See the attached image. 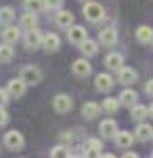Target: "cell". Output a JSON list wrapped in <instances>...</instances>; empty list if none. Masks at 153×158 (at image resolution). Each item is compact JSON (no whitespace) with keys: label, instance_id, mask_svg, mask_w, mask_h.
Returning a JSON list of instances; mask_svg holds the SVG:
<instances>
[{"label":"cell","instance_id":"74e56055","mask_svg":"<svg viewBox=\"0 0 153 158\" xmlns=\"http://www.w3.org/2000/svg\"><path fill=\"white\" fill-rule=\"evenodd\" d=\"M82 2H84V0H82Z\"/></svg>","mask_w":153,"mask_h":158},{"label":"cell","instance_id":"6da1fadb","mask_svg":"<svg viewBox=\"0 0 153 158\" xmlns=\"http://www.w3.org/2000/svg\"><path fill=\"white\" fill-rule=\"evenodd\" d=\"M84 17H86L88 21H92V23H99L101 19H105V9H103L99 2L86 0V4H84Z\"/></svg>","mask_w":153,"mask_h":158},{"label":"cell","instance_id":"8d00e7d4","mask_svg":"<svg viewBox=\"0 0 153 158\" xmlns=\"http://www.w3.org/2000/svg\"><path fill=\"white\" fill-rule=\"evenodd\" d=\"M151 156H153V152H151Z\"/></svg>","mask_w":153,"mask_h":158},{"label":"cell","instance_id":"4fadbf2b","mask_svg":"<svg viewBox=\"0 0 153 158\" xmlns=\"http://www.w3.org/2000/svg\"><path fill=\"white\" fill-rule=\"evenodd\" d=\"M71 70H73V74H76L78 78H86L88 74L92 72V65H90L86 59H76L73 65H71Z\"/></svg>","mask_w":153,"mask_h":158},{"label":"cell","instance_id":"3957f363","mask_svg":"<svg viewBox=\"0 0 153 158\" xmlns=\"http://www.w3.org/2000/svg\"><path fill=\"white\" fill-rule=\"evenodd\" d=\"M4 146L9 148L11 152H19V150H23V146H25L23 135L19 133V131H9V133L4 135Z\"/></svg>","mask_w":153,"mask_h":158},{"label":"cell","instance_id":"d4e9b609","mask_svg":"<svg viewBox=\"0 0 153 158\" xmlns=\"http://www.w3.org/2000/svg\"><path fill=\"white\" fill-rule=\"evenodd\" d=\"M36 25H38V17H36V13L25 11V15L21 17V27H23V30H32V27H36Z\"/></svg>","mask_w":153,"mask_h":158},{"label":"cell","instance_id":"d590c367","mask_svg":"<svg viewBox=\"0 0 153 158\" xmlns=\"http://www.w3.org/2000/svg\"><path fill=\"white\" fill-rule=\"evenodd\" d=\"M149 114H151V116H153V103H151V108H149Z\"/></svg>","mask_w":153,"mask_h":158},{"label":"cell","instance_id":"d6a6232c","mask_svg":"<svg viewBox=\"0 0 153 158\" xmlns=\"http://www.w3.org/2000/svg\"><path fill=\"white\" fill-rule=\"evenodd\" d=\"M9 97H11L9 91H2V89H0V106H6V103H9Z\"/></svg>","mask_w":153,"mask_h":158},{"label":"cell","instance_id":"9c48e42d","mask_svg":"<svg viewBox=\"0 0 153 158\" xmlns=\"http://www.w3.org/2000/svg\"><path fill=\"white\" fill-rule=\"evenodd\" d=\"M94 89H96L99 93H109V91L113 89V78H111L109 74H99V76L94 78Z\"/></svg>","mask_w":153,"mask_h":158},{"label":"cell","instance_id":"52a82bcc","mask_svg":"<svg viewBox=\"0 0 153 158\" xmlns=\"http://www.w3.org/2000/svg\"><path fill=\"white\" fill-rule=\"evenodd\" d=\"M25 86L27 85H25L21 78H19V80L13 78V80H9V85H6V91H9V95H11L13 99H19V97L25 95Z\"/></svg>","mask_w":153,"mask_h":158},{"label":"cell","instance_id":"1f68e13d","mask_svg":"<svg viewBox=\"0 0 153 158\" xmlns=\"http://www.w3.org/2000/svg\"><path fill=\"white\" fill-rule=\"evenodd\" d=\"M9 122V112L4 110V106H0V127H4Z\"/></svg>","mask_w":153,"mask_h":158},{"label":"cell","instance_id":"ffe728a7","mask_svg":"<svg viewBox=\"0 0 153 158\" xmlns=\"http://www.w3.org/2000/svg\"><path fill=\"white\" fill-rule=\"evenodd\" d=\"M136 99H139L136 91H132V89H124V91H122V95H120V103H122V106L132 108V106L136 103Z\"/></svg>","mask_w":153,"mask_h":158},{"label":"cell","instance_id":"30bf717a","mask_svg":"<svg viewBox=\"0 0 153 158\" xmlns=\"http://www.w3.org/2000/svg\"><path fill=\"white\" fill-rule=\"evenodd\" d=\"M99 40H101V44H105V47H113V44L118 42V30H116V27H105V30H101V32H99Z\"/></svg>","mask_w":153,"mask_h":158},{"label":"cell","instance_id":"e575fe53","mask_svg":"<svg viewBox=\"0 0 153 158\" xmlns=\"http://www.w3.org/2000/svg\"><path fill=\"white\" fill-rule=\"evenodd\" d=\"M145 91H147V95H151V97H153V80H149V82H147Z\"/></svg>","mask_w":153,"mask_h":158},{"label":"cell","instance_id":"9a60e30c","mask_svg":"<svg viewBox=\"0 0 153 158\" xmlns=\"http://www.w3.org/2000/svg\"><path fill=\"white\" fill-rule=\"evenodd\" d=\"M99 131H101L103 137H116L118 135V124H116V120L107 118V120H103L99 124Z\"/></svg>","mask_w":153,"mask_h":158},{"label":"cell","instance_id":"2e32d148","mask_svg":"<svg viewBox=\"0 0 153 158\" xmlns=\"http://www.w3.org/2000/svg\"><path fill=\"white\" fill-rule=\"evenodd\" d=\"M134 137L139 139V141H149L153 137V129L151 124H147V122H141L136 129H134Z\"/></svg>","mask_w":153,"mask_h":158},{"label":"cell","instance_id":"d6986e66","mask_svg":"<svg viewBox=\"0 0 153 158\" xmlns=\"http://www.w3.org/2000/svg\"><path fill=\"white\" fill-rule=\"evenodd\" d=\"M21 36V32H19V27H15V25H6L4 27V32H2V38H4V42H9V44H15L17 40Z\"/></svg>","mask_w":153,"mask_h":158},{"label":"cell","instance_id":"cb8c5ba5","mask_svg":"<svg viewBox=\"0 0 153 158\" xmlns=\"http://www.w3.org/2000/svg\"><path fill=\"white\" fill-rule=\"evenodd\" d=\"M80 47H82V53L86 55V57H94V55L99 53V42H94V40H88V38L84 40Z\"/></svg>","mask_w":153,"mask_h":158},{"label":"cell","instance_id":"8fae6325","mask_svg":"<svg viewBox=\"0 0 153 158\" xmlns=\"http://www.w3.org/2000/svg\"><path fill=\"white\" fill-rule=\"evenodd\" d=\"M118 80L122 85H132V82H136L139 80V74L134 72L132 68H126V65H122L118 70Z\"/></svg>","mask_w":153,"mask_h":158},{"label":"cell","instance_id":"7a4b0ae2","mask_svg":"<svg viewBox=\"0 0 153 158\" xmlns=\"http://www.w3.org/2000/svg\"><path fill=\"white\" fill-rule=\"evenodd\" d=\"M42 38H44V34H42L38 27L27 30V32H25V38H23L25 49H27V51H34V49H38V47H42Z\"/></svg>","mask_w":153,"mask_h":158},{"label":"cell","instance_id":"4dcf8cb0","mask_svg":"<svg viewBox=\"0 0 153 158\" xmlns=\"http://www.w3.org/2000/svg\"><path fill=\"white\" fill-rule=\"evenodd\" d=\"M63 6V0H44V9L48 11H59Z\"/></svg>","mask_w":153,"mask_h":158},{"label":"cell","instance_id":"484cf974","mask_svg":"<svg viewBox=\"0 0 153 158\" xmlns=\"http://www.w3.org/2000/svg\"><path fill=\"white\" fill-rule=\"evenodd\" d=\"M13 47L9 42H4V44H0V63H11L13 61Z\"/></svg>","mask_w":153,"mask_h":158},{"label":"cell","instance_id":"836d02e7","mask_svg":"<svg viewBox=\"0 0 153 158\" xmlns=\"http://www.w3.org/2000/svg\"><path fill=\"white\" fill-rule=\"evenodd\" d=\"M71 139H73V137H71V133H63V135H61V141H63V143H67V146L71 143Z\"/></svg>","mask_w":153,"mask_h":158},{"label":"cell","instance_id":"5bb4252c","mask_svg":"<svg viewBox=\"0 0 153 158\" xmlns=\"http://www.w3.org/2000/svg\"><path fill=\"white\" fill-rule=\"evenodd\" d=\"M136 40L141 44H151L153 42V27H149V25H139L136 27Z\"/></svg>","mask_w":153,"mask_h":158},{"label":"cell","instance_id":"7402d4cb","mask_svg":"<svg viewBox=\"0 0 153 158\" xmlns=\"http://www.w3.org/2000/svg\"><path fill=\"white\" fill-rule=\"evenodd\" d=\"M101 150H103V146H101V141H99V139H88V141L84 143V156H86V154L101 156Z\"/></svg>","mask_w":153,"mask_h":158},{"label":"cell","instance_id":"7c38bea8","mask_svg":"<svg viewBox=\"0 0 153 158\" xmlns=\"http://www.w3.org/2000/svg\"><path fill=\"white\" fill-rule=\"evenodd\" d=\"M61 47V38L57 36V34H44V38H42V49L48 51V53H55V51H59Z\"/></svg>","mask_w":153,"mask_h":158},{"label":"cell","instance_id":"4316f807","mask_svg":"<svg viewBox=\"0 0 153 158\" xmlns=\"http://www.w3.org/2000/svg\"><path fill=\"white\" fill-rule=\"evenodd\" d=\"M13 19H15V9L13 6H2L0 9V23L9 25L13 23Z\"/></svg>","mask_w":153,"mask_h":158},{"label":"cell","instance_id":"603a6c76","mask_svg":"<svg viewBox=\"0 0 153 158\" xmlns=\"http://www.w3.org/2000/svg\"><path fill=\"white\" fill-rule=\"evenodd\" d=\"M149 114V108H145V106H139V103H134L132 108H130V118L136 122H141L145 116Z\"/></svg>","mask_w":153,"mask_h":158},{"label":"cell","instance_id":"277c9868","mask_svg":"<svg viewBox=\"0 0 153 158\" xmlns=\"http://www.w3.org/2000/svg\"><path fill=\"white\" fill-rule=\"evenodd\" d=\"M21 80L25 85H40L42 80V72L36 65H23L21 68Z\"/></svg>","mask_w":153,"mask_h":158},{"label":"cell","instance_id":"44dd1931","mask_svg":"<svg viewBox=\"0 0 153 158\" xmlns=\"http://www.w3.org/2000/svg\"><path fill=\"white\" fill-rule=\"evenodd\" d=\"M99 112H101V108H99L94 101H86V103L82 106V116H84V118H88V120L96 118V116H99Z\"/></svg>","mask_w":153,"mask_h":158},{"label":"cell","instance_id":"5b68a950","mask_svg":"<svg viewBox=\"0 0 153 158\" xmlns=\"http://www.w3.org/2000/svg\"><path fill=\"white\" fill-rule=\"evenodd\" d=\"M53 108H55V112L57 114H67L71 108H73V99L69 97V95H57V97L53 99Z\"/></svg>","mask_w":153,"mask_h":158},{"label":"cell","instance_id":"ba28073f","mask_svg":"<svg viewBox=\"0 0 153 158\" xmlns=\"http://www.w3.org/2000/svg\"><path fill=\"white\" fill-rule=\"evenodd\" d=\"M73 21H76V17H73V13L71 11H57V15H55V23L59 25V27H63V30H69L71 25H73Z\"/></svg>","mask_w":153,"mask_h":158},{"label":"cell","instance_id":"8992f818","mask_svg":"<svg viewBox=\"0 0 153 158\" xmlns=\"http://www.w3.org/2000/svg\"><path fill=\"white\" fill-rule=\"evenodd\" d=\"M67 38H69L71 44H82L84 40L88 38V32H86L84 25H71L67 30Z\"/></svg>","mask_w":153,"mask_h":158},{"label":"cell","instance_id":"ac0fdd59","mask_svg":"<svg viewBox=\"0 0 153 158\" xmlns=\"http://www.w3.org/2000/svg\"><path fill=\"white\" fill-rule=\"evenodd\" d=\"M105 65L109 68V70H113V72H118L120 68L124 65V57L120 55V53H109L105 57Z\"/></svg>","mask_w":153,"mask_h":158},{"label":"cell","instance_id":"83f0119b","mask_svg":"<svg viewBox=\"0 0 153 158\" xmlns=\"http://www.w3.org/2000/svg\"><path fill=\"white\" fill-rule=\"evenodd\" d=\"M23 6H25V11L38 13L44 9V0H23Z\"/></svg>","mask_w":153,"mask_h":158},{"label":"cell","instance_id":"f546056e","mask_svg":"<svg viewBox=\"0 0 153 158\" xmlns=\"http://www.w3.org/2000/svg\"><path fill=\"white\" fill-rule=\"evenodd\" d=\"M50 156L53 158H67V156H71V152H69V148H65V146H57L50 150Z\"/></svg>","mask_w":153,"mask_h":158},{"label":"cell","instance_id":"e0dca14e","mask_svg":"<svg viewBox=\"0 0 153 158\" xmlns=\"http://www.w3.org/2000/svg\"><path fill=\"white\" fill-rule=\"evenodd\" d=\"M113 141H116L118 148H130L132 143H134V135L128 133V131H120V133L113 137Z\"/></svg>","mask_w":153,"mask_h":158},{"label":"cell","instance_id":"f1b7e54d","mask_svg":"<svg viewBox=\"0 0 153 158\" xmlns=\"http://www.w3.org/2000/svg\"><path fill=\"white\" fill-rule=\"evenodd\" d=\"M120 106H122V103H120V99H116V97H107V99H105V103H103V110H105V112H109V114H113V112H118Z\"/></svg>","mask_w":153,"mask_h":158}]
</instances>
